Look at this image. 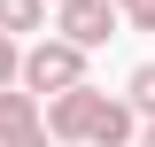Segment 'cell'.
Masks as SVG:
<instances>
[{"label": "cell", "instance_id": "obj_1", "mask_svg": "<svg viewBox=\"0 0 155 147\" xmlns=\"http://www.w3.org/2000/svg\"><path fill=\"white\" fill-rule=\"evenodd\" d=\"M85 85V54H78L70 39H39L31 54H23V93H47V101H62V93H78Z\"/></svg>", "mask_w": 155, "mask_h": 147}, {"label": "cell", "instance_id": "obj_2", "mask_svg": "<svg viewBox=\"0 0 155 147\" xmlns=\"http://www.w3.org/2000/svg\"><path fill=\"white\" fill-rule=\"evenodd\" d=\"M116 16H124L116 0H70V8H62V39H70L78 54H85V47H109V39H116Z\"/></svg>", "mask_w": 155, "mask_h": 147}, {"label": "cell", "instance_id": "obj_3", "mask_svg": "<svg viewBox=\"0 0 155 147\" xmlns=\"http://www.w3.org/2000/svg\"><path fill=\"white\" fill-rule=\"evenodd\" d=\"M101 101H109V93H93V85H78V93H62V101H47V139H85V132H93V116H101Z\"/></svg>", "mask_w": 155, "mask_h": 147}, {"label": "cell", "instance_id": "obj_4", "mask_svg": "<svg viewBox=\"0 0 155 147\" xmlns=\"http://www.w3.org/2000/svg\"><path fill=\"white\" fill-rule=\"evenodd\" d=\"M31 124H47V116H39V101L8 85V93H0V139H16V132H31Z\"/></svg>", "mask_w": 155, "mask_h": 147}, {"label": "cell", "instance_id": "obj_5", "mask_svg": "<svg viewBox=\"0 0 155 147\" xmlns=\"http://www.w3.org/2000/svg\"><path fill=\"white\" fill-rule=\"evenodd\" d=\"M85 139H93V147H124V139H132V109H124V101H101V116H93Z\"/></svg>", "mask_w": 155, "mask_h": 147}, {"label": "cell", "instance_id": "obj_6", "mask_svg": "<svg viewBox=\"0 0 155 147\" xmlns=\"http://www.w3.org/2000/svg\"><path fill=\"white\" fill-rule=\"evenodd\" d=\"M39 23H47V0H0V39L39 31Z\"/></svg>", "mask_w": 155, "mask_h": 147}, {"label": "cell", "instance_id": "obj_7", "mask_svg": "<svg viewBox=\"0 0 155 147\" xmlns=\"http://www.w3.org/2000/svg\"><path fill=\"white\" fill-rule=\"evenodd\" d=\"M132 109L155 116V62H147V70H132Z\"/></svg>", "mask_w": 155, "mask_h": 147}, {"label": "cell", "instance_id": "obj_8", "mask_svg": "<svg viewBox=\"0 0 155 147\" xmlns=\"http://www.w3.org/2000/svg\"><path fill=\"white\" fill-rule=\"evenodd\" d=\"M16 77H23V54H16V39H0V93L16 85Z\"/></svg>", "mask_w": 155, "mask_h": 147}, {"label": "cell", "instance_id": "obj_9", "mask_svg": "<svg viewBox=\"0 0 155 147\" xmlns=\"http://www.w3.org/2000/svg\"><path fill=\"white\" fill-rule=\"evenodd\" d=\"M0 147H54V139H47V124H31V132H16V139H0Z\"/></svg>", "mask_w": 155, "mask_h": 147}, {"label": "cell", "instance_id": "obj_10", "mask_svg": "<svg viewBox=\"0 0 155 147\" xmlns=\"http://www.w3.org/2000/svg\"><path fill=\"white\" fill-rule=\"evenodd\" d=\"M124 16H132L140 31H155V0H132V8H124Z\"/></svg>", "mask_w": 155, "mask_h": 147}, {"label": "cell", "instance_id": "obj_11", "mask_svg": "<svg viewBox=\"0 0 155 147\" xmlns=\"http://www.w3.org/2000/svg\"><path fill=\"white\" fill-rule=\"evenodd\" d=\"M140 147H155V124H147V132H140Z\"/></svg>", "mask_w": 155, "mask_h": 147}, {"label": "cell", "instance_id": "obj_12", "mask_svg": "<svg viewBox=\"0 0 155 147\" xmlns=\"http://www.w3.org/2000/svg\"><path fill=\"white\" fill-rule=\"evenodd\" d=\"M116 8H132V0H116Z\"/></svg>", "mask_w": 155, "mask_h": 147}, {"label": "cell", "instance_id": "obj_13", "mask_svg": "<svg viewBox=\"0 0 155 147\" xmlns=\"http://www.w3.org/2000/svg\"><path fill=\"white\" fill-rule=\"evenodd\" d=\"M54 8H70V0H54Z\"/></svg>", "mask_w": 155, "mask_h": 147}]
</instances>
